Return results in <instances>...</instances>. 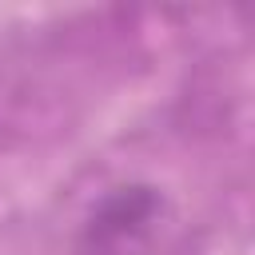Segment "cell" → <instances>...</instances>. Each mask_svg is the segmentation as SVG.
<instances>
[{
    "label": "cell",
    "mask_w": 255,
    "mask_h": 255,
    "mask_svg": "<svg viewBox=\"0 0 255 255\" xmlns=\"http://www.w3.org/2000/svg\"><path fill=\"white\" fill-rule=\"evenodd\" d=\"M163 219V195L151 183H120L96 199L80 227L76 255H143Z\"/></svg>",
    "instance_id": "6da1fadb"
}]
</instances>
